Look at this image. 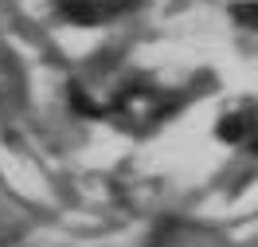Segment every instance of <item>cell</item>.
I'll list each match as a JSON object with an SVG mask.
<instances>
[{"label": "cell", "instance_id": "cell-1", "mask_svg": "<svg viewBox=\"0 0 258 247\" xmlns=\"http://www.w3.org/2000/svg\"><path fill=\"white\" fill-rule=\"evenodd\" d=\"M63 12H67V20H75V24H102L106 16L121 12V0H71Z\"/></svg>", "mask_w": 258, "mask_h": 247}, {"label": "cell", "instance_id": "cell-2", "mask_svg": "<svg viewBox=\"0 0 258 247\" xmlns=\"http://www.w3.org/2000/svg\"><path fill=\"white\" fill-rule=\"evenodd\" d=\"M258 130V122L250 114H227L223 122H219V137H223V141H246V137H250V133Z\"/></svg>", "mask_w": 258, "mask_h": 247}, {"label": "cell", "instance_id": "cell-3", "mask_svg": "<svg viewBox=\"0 0 258 247\" xmlns=\"http://www.w3.org/2000/svg\"><path fill=\"white\" fill-rule=\"evenodd\" d=\"M235 20L246 28H258V4H235Z\"/></svg>", "mask_w": 258, "mask_h": 247}, {"label": "cell", "instance_id": "cell-4", "mask_svg": "<svg viewBox=\"0 0 258 247\" xmlns=\"http://www.w3.org/2000/svg\"><path fill=\"white\" fill-rule=\"evenodd\" d=\"M246 141H250V149H254V153H258V130L250 133V137H246Z\"/></svg>", "mask_w": 258, "mask_h": 247}]
</instances>
